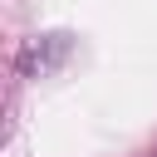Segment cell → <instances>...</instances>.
Segmentation results:
<instances>
[{
    "instance_id": "1",
    "label": "cell",
    "mask_w": 157,
    "mask_h": 157,
    "mask_svg": "<svg viewBox=\"0 0 157 157\" xmlns=\"http://www.w3.org/2000/svg\"><path fill=\"white\" fill-rule=\"evenodd\" d=\"M69 59V34H39V39H29L25 49H20V74H29V78H39V74H49V69H59Z\"/></svg>"
}]
</instances>
